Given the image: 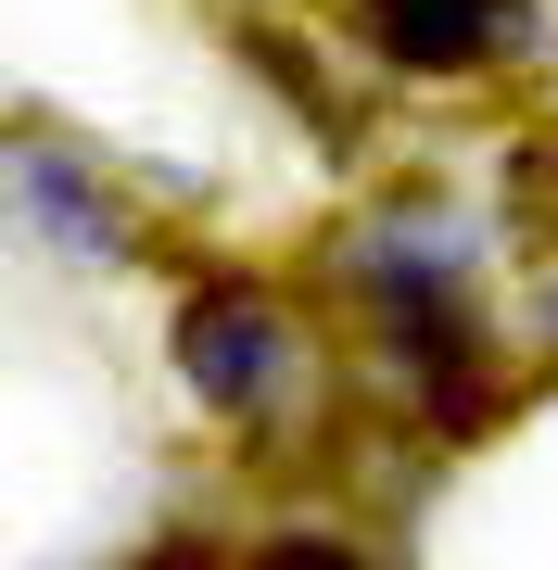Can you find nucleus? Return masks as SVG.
Wrapping results in <instances>:
<instances>
[{
    "label": "nucleus",
    "mask_w": 558,
    "mask_h": 570,
    "mask_svg": "<svg viewBox=\"0 0 558 570\" xmlns=\"http://www.w3.org/2000/svg\"><path fill=\"white\" fill-rule=\"evenodd\" d=\"M254 570H355V558L331 546V532H280V546H267V558H254Z\"/></svg>",
    "instance_id": "4"
},
{
    "label": "nucleus",
    "mask_w": 558,
    "mask_h": 570,
    "mask_svg": "<svg viewBox=\"0 0 558 570\" xmlns=\"http://www.w3.org/2000/svg\"><path fill=\"white\" fill-rule=\"evenodd\" d=\"M178 355H190V381H204L216 406H254V393L280 381V317L242 305V292H204V305L178 317Z\"/></svg>",
    "instance_id": "1"
},
{
    "label": "nucleus",
    "mask_w": 558,
    "mask_h": 570,
    "mask_svg": "<svg viewBox=\"0 0 558 570\" xmlns=\"http://www.w3.org/2000/svg\"><path fill=\"white\" fill-rule=\"evenodd\" d=\"M26 190H39V204L63 216V242H77V254H115V228H102V204H89V190H77V178H63V165H51V153H26Z\"/></svg>",
    "instance_id": "3"
},
{
    "label": "nucleus",
    "mask_w": 558,
    "mask_h": 570,
    "mask_svg": "<svg viewBox=\"0 0 558 570\" xmlns=\"http://www.w3.org/2000/svg\"><path fill=\"white\" fill-rule=\"evenodd\" d=\"M355 13H369V39L393 63H482V51L508 39L520 0H355Z\"/></svg>",
    "instance_id": "2"
},
{
    "label": "nucleus",
    "mask_w": 558,
    "mask_h": 570,
    "mask_svg": "<svg viewBox=\"0 0 558 570\" xmlns=\"http://www.w3.org/2000/svg\"><path fill=\"white\" fill-rule=\"evenodd\" d=\"M153 570H204V558H190V546H166V558H153Z\"/></svg>",
    "instance_id": "5"
}]
</instances>
